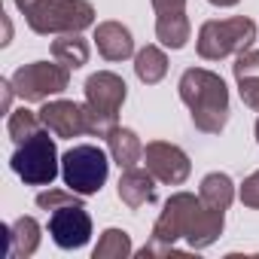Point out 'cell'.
<instances>
[{
	"instance_id": "cell-16",
	"label": "cell",
	"mask_w": 259,
	"mask_h": 259,
	"mask_svg": "<svg viewBox=\"0 0 259 259\" xmlns=\"http://www.w3.org/2000/svg\"><path fill=\"white\" fill-rule=\"evenodd\" d=\"M189 34H192V25L186 19V10L183 13H159V19H156V37L162 40V46L183 49L189 43Z\"/></svg>"
},
{
	"instance_id": "cell-19",
	"label": "cell",
	"mask_w": 259,
	"mask_h": 259,
	"mask_svg": "<svg viewBox=\"0 0 259 259\" xmlns=\"http://www.w3.org/2000/svg\"><path fill=\"white\" fill-rule=\"evenodd\" d=\"M52 58L61 61L64 67L76 70V67L89 64V40H82L79 34H61L58 40H52Z\"/></svg>"
},
{
	"instance_id": "cell-9",
	"label": "cell",
	"mask_w": 259,
	"mask_h": 259,
	"mask_svg": "<svg viewBox=\"0 0 259 259\" xmlns=\"http://www.w3.org/2000/svg\"><path fill=\"white\" fill-rule=\"evenodd\" d=\"M49 235L61 250H79L92 238V217L82 204H67L49 213Z\"/></svg>"
},
{
	"instance_id": "cell-17",
	"label": "cell",
	"mask_w": 259,
	"mask_h": 259,
	"mask_svg": "<svg viewBox=\"0 0 259 259\" xmlns=\"http://www.w3.org/2000/svg\"><path fill=\"white\" fill-rule=\"evenodd\" d=\"M198 195H201V201H204L207 207H213V210H229L232 201H235V183H232L229 174L213 171V174H207V177L201 180Z\"/></svg>"
},
{
	"instance_id": "cell-10",
	"label": "cell",
	"mask_w": 259,
	"mask_h": 259,
	"mask_svg": "<svg viewBox=\"0 0 259 259\" xmlns=\"http://www.w3.org/2000/svg\"><path fill=\"white\" fill-rule=\"evenodd\" d=\"M125 98H128V85L113 70H98L85 79V104L95 107L101 116H107L113 122L119 119V110H122Z\"/></svg>"
},
{
	"instance_id": "cell-23",
	"label": "cell",
	"mask_w": 259,
	"mask_h": 259,
	"mask_svg": "<svg viewBox=\"0 0 259 259\" xmlns=\"http://www.w3.org/2000/svg\"><path fill=\"white\" fill-rule=\"evenodd\" d=\"M232 73H235V79H241V76H259V52L256 49L241 52L235 58V64H232Z\"/></svg>"
},
{
	"instance_id": "cell-5",
	"label": "cell",
	"mask_w": 259,
	"mask_h": 259,
	"mask_svg": "<svg viewBox=\"0 0 259 259\" xmlns=\"http://www.w3.org/2000/svg\"><path fill=\"white\" fill-rule=\"evenodd\" d=\"M49 135H52L49 128L37 132L34 138H28L25 144H19V150L10 159V168L28 186H52L55 177L61 174V156H58L55 141Z\"/></svg>"
},
{
	"instance_id": "cell-20",
	"label": "cell",
	"mask_w": 259,
	"mask_h": 259,
	"mask_svg": "<svg viewBox=\"0 0 259 259\" xmlns=\"http://www.w3.org/2000/svg\"><path fill=\"white\" fill-rule=\"evenodd\" d=\"M135 247H132V235L122 232V229H107L98 241V247L92 250L95 259H125L132 256Z\"/></svg>"
},
{
	"instance_id": "cell-4",
	"label": "cell",
	"mask_w": 259,
	"mask_h": 259,
	"mask_svg": "<svg viewBox=\"0 0 259 259\" xmlns=\"http://www.w3.org/2000/svg\"><path fill=\"white\" fill-rule=\"evenodd\" d=\"M256 40V22L247 16H235V19H210L198 28V55L204 61H223L229 55H241L253 46Z\"/></svg>"
},
{
	"instance_id": "cell-13",
	"label": "cell",
	"mask_w": 259,
	"mask_h": 259,
	"mask_svg": "<svg viewBox=\"0 0 259 259\" xmlns=\"http://www.w3.org/2000/svg\"><path fill=\"white\" fill-rule=\"evenodd\" d=\"M95 46L107 61H125L135 55V37L122 22H101L95 28Z\"/></svg>"
},
{
	"instance_id": "cell-18",
	"label": "cell",
	"mask_w": 259,
	"mask_h": 259,
	"mask_svg": "<svg viewBox=\"0 0 259 259\" xmlns=\"http://www.w3.org/2000/svg\"><path fill=\"white\" fill-rule=\"evenodd\" d=\"M135 73L144 85H156L165 79L168 73V55L159 49V46H144L138 55H135Z\"/></svg>"
},
{
	"instance_id": "cell-11",
	"label": "cell",
	"mask_w": 259,
	"mask_h": 259,
	"mask_svg": "<svg viewBox=\"0 0 259 259\" xmlns=\"http://www.w3.org/2000/svg\"><path fill=\"white\" fill-rule=\"evenodd\" d=\"M37 113H40L43 128H49L55 138H79V135H85L82 104H73V101H46Z\"/></svg>"
},
{
	"instance_id": "cell-2",
	"label": "cell",
	"mask_w": 259,
	"mask_h": 259,
	"mask_svg": "<svg viewBox=\"0 0 259 259\" xmlns=\"http://www.w3.org/2000/svg\"><path fill=\"white\" fill-rule=\"evenodd\" d=\"M177 89H180V101L192 113V122L198 132L220 135L229 122V89L223 76L204 67H189L183 70Z\"/></svg>"
},
{
	"instance_id": "cell-6",
	"label": "cell",
	"mask_w": 259,
	"mask_h": 259,
	"mask_svg": "<svg viewBox=\"0 0 259 259\" xmlns=\"http://www.w3.org/2000/svg\"><path fill=\"white\" fill-rule=\"evenodd\" d=\"M110 162L107 153L95 144H79V147H70L64 156H61V180L67 189H73L76 195L89 198V195H98L101 186L107 183V174H110Z\"/></svg>"
},
{
	"instance_id": "cell-24",
	"label": "cell",
	"mask_w": 259,
	"mask_h": 259,
	"mask_svg": "<svg viewBox=\"0 0 259 259\" xmlns=\"http://www.w3.org/2000/svg\"><path fill=\"white\" fill-rule=\"evenodd\" d=\"M238 95L253 113H259V76H241L238 79Z\"/></svg>"
},
{
	"instance_id": "cell-26",
	"label": "cell",
	"mask_w": 259,
	"mask_h": 259,
	"mask_svg": "<svg viewBox=\"0 0 259 259\" xmlns=\"http://www.w3.org/2000/svg\"><path fill=\"white\" fill-rule=\"evenodd\" d=\"M150 4H153L156 16L159 13H183L186 10V0H150Z\"/></svg>"
},
{
	"instance_id": "cell-25",
	"label": "cell",
	"mask_w": 259,
	"mask_h": 259,
	"mask_svg": "<svg viewBox=\"0 0 259 259\" xmlns=\"http://www.w3.org/2000/svg\"><path fill=\"white\" fill-rule=\"evenodd\" d=\"M241 204L250 207V210H259V171H253L241 183Z\"/></svg>"
},
{
	"instance_id": "cell-15",
	"label": "cell",
	"mask_w": 259,
	"mask_h": 259,
	"mask_svg": "<svg viewBox=\"0 0 259 259\" xmlns=\"http://www.w3.org/2000/svg\"><path fill=\"white\" fill-rule=\"evenodd\" d=\"M107 150H110V159H113L119 168H135V165L144 159V144H141V138L132 132V128H122V125H116L113 132L107 135Z\"/></svg>"
},
{
	"instance_id": "cell-14",
	"label": "cell",
	"mask_w": 259,
	"mask_h": 259,
	"mask_svg": "<svg viewBox=\"0 0 259 259\" xmlns=\"http://www.w3.org/2000/svg\"><path fill=\"white\" fill-rule=\"evenodd\" d=\"M4 235H7V256L10 259L34 256L40 247V223L34 217H19L16 223H10L4 229Z\"/></svg>"
},
{
	"instance_id": "cell-8",
	"label": "cell",
	"mask_w": 259,
	"mask_h": 259,
	"mask_svg": "<svg viewBox=\"0 0 259 259\" xmlns=\"http://www.w3.org/2000/svg\"><path fill=\"white\" fill-rule=\"evenodd\" d=\"M144 165H147V171H150L159 183H168V186H183V183L189 180V174H192L189 156H186L180 147L168 144V141H153V144H147V147H144Z\"/></svg>"
},
{
	"instance_id": "cell-1",
	"label": "cell",
	"mask_w": 259,
	"mask_h": 259,
	"mask_svg": "<svg viewBox=\"0 0 259 259\" xmlns=\"http://www.w3.org/2000/svg\"><path fill=\"white\" fill-rule=\"evenodd\" d=\"M226 210H213L201 201V195L192 192H174L165 204L162 213L153 226L150 241L138 250V256H168L174 253V244L180 238H186V244L192 250H204L210 247L226 226Z\"/></svg>"
},
{
	"instance_id": "cell-28",
	"label": "cell",
	"mask_w": 259,
	"mask_h": 259,
	"mask_svg": "<svg viewBox=\"0 0 259 259\" xmlns=\"http://www.w3.org/2000/svg\"><path fill=\"white\" fill-rule=\"evenodd\" d=\"M256 144H259V119H256Z\"/></svg>"
},
{
	"instance_id": "cell-3",
	"label": "cell",
	"mask_w": 259,
	"mask_h": 259,
	"mask_svg": "<svg viewBox=\"0 0 259 259\" xmlns=\"http://www.w3.org/2000/svg\"><path fill=\"white\" fill-rule=\"evenodd\" d=\"M34 34H82L95 25V7L89 0H34L22 13Z\"/></svg>"
},
{
	"instance_id": "cell-21",
	"label": "cell",
	"mask_w": 259,
	"mask_h": 259,
	"mask_svg": "<svg viewBox=\"0 0 259 259\" xmlns=\"http://www.w3.org/2000/svg\"><path fill=\"white\" fill-rule=\"evenodd\" d=\"M7 132H10V138H13V144H16V147H19V144H25L28 138H34L37 132H43L40 113H31L28 107L13 110V113H10V119H7Z\"/></svg>"
},
{
	"instance_id": "cell-7",
	"label": "cell",
	"mask_w": 259,
	"mask_h": 259,
	"mask_svg": "<svg viewBox=\"0 0 259 259\" xmlns=\"http://www.w3.org/2000/svg\"><path fill=\"white\" fill-rule=\"evenodd\" d=\"M10 79L22 101L40 104V101H49L52 95H61L70 85V67H64L61 61H31V64H22Z\"/></svg>"
},
{
	"instance_id": "cell-22",
	"label": "cell",
	"mask_w": 259,
	"mask_h": 259,
	"mask_svg": "<svg viewBox=\"0 0 259 259\" xmlns=\"http://www.w3.org/2000/svg\"><path fill=\"white\" fill-rule=\"evenodd\" d=\"M67 204H82V195H76L73 189H46L37 195V207L40 210H58Z\"/></svg>"
},
{
	"instance_id": "cell-27",
	"label": "cell",
	"mask_w": 259,
	"mask_h": 259,
	"mask_svg": "<svg viewBox=\"0 0 259 259\" xmlns=\"http://www.w3.org/2000/svg\"><path fill=\"white\" fill-rule=\"evenodd\" d=\"M207 4H213V7H238L241 0H207Z\"/></svg>"
},
{
	"instance_id": "cell-12",
	"label": "cell",
	"mask_w": 259,
	"mask_h": 259,
	"mask_svg": "<svg viewBox=\"0 0 259 259\" xmlns=\"http://www.w3.org/2000/svg\"><path fill=\"white\" fill-rule=\"evenodd\" d=\"M119 198L122 204H128L132 210L144 207V204H153L156 201V177L147 171V168H122V177H119Z\"/></svg>"
}]
</instances>
